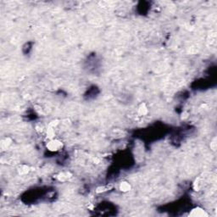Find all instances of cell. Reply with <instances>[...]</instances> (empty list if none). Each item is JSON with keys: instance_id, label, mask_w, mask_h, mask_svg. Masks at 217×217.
I'll list each match as a JSON object with an SVG mask.
<instances>
[{"instance_id": "5", "label": "cell", "mask_w": 217, "mask_h": 217, "mask_svg": "<svg viewBox=\"0 0 217 217\" xmlns=\"http://www.w3.org/2000/svg\"><path fill=\"white\" fill-rule=\"evenodd\" d=\"M19 173L20 175H25V174H27L28 171H29V166L26 165H22L19 167Z\"/></svg>"}, {"instance_id": "4", "label": "cell", "mask_w": 217, "mask_h": 217, "mask_svg": "<svg viewBox=\"0 0 217 217\" xmlns=\"http://www.w3.org/2000/svg\"><path fill=\"white\" fill-rule=\"evenodd\" d=\"M148 111H149V109H148V107H147L146 104L142 103V104H140L139 107H138V111L140 116H143V115H147Z\"/></svg>"}, {"instance_id": "3", "label": "cell", "mask_w": 217, "mask_h": 217, "mask_svg": "<svg viewBox=\"0 0 217 217\" xmlns=\"http://www.w3.org/2000/svg\"><path fill=\"white\" fill-rule=\"evenodd\" d=\"M119 189L122 192V193H127L132 189V186L128 182L123 181L120 183L119 185Z\"/></svg>"}, {"instance_id": "1", "label": "cell", "mask_w": 217, "mask_h": 217, "mask_svg": "<svg viewBox=\"0 0 217 217\" xmlns=\"http://www.w3.org/2000/svg\"><path fill=\"white\" fill-rule=\"evenodd\" d=\"M47 148L48 150L55 152V151L60 150L62 148V142L60 141H59V140L53 138V139H50V141L47 142Z\"/></svg>"}, {"instance_id": "6", "label": "cell", "mask_w": 217, "mask_h": 217, "mask_svg": "<svg viewBox=\"0 0 217 217\" xmlns=\"http://www.w3.org/2000/svg\"><path fill=\"white\" fill-rule=\"evenodd\" d=\"M68 178H69L68 173H61V174H60L59 176H58V179H59L60 181H61V182H64V181L67 180Z\"/></svg>"}, {"instance_id": "7", "label": "cell", "mask_w": 217, "mask_h": 217, "mask_svg": "<svg viewBox=\"0 0 217 217\" xmlns=\"http://www.w3.org/2000/svg\"><path fill=\"white\" fill-rule=\"evenodd\" d=\"M216 147H217L216 138H214L213 140L211 141V142H210V149H211L213 151H216Z\"/></svg>"}, {"instance_id": "2", "label": "cell", "mask_w": 217, "mask_h": 217, "mask_svg": "<svg viewBox=\"0 0 217 217\" xmlns=\"http://www.w3.org/2000/svg\"><path fill=\"white\" fill-rule=\"evenodd\" d=\"M189 216L195 217H204L208 216V213L200 207H196L191 210V212L189 213Z\"/></svg>"}]
</instances>
